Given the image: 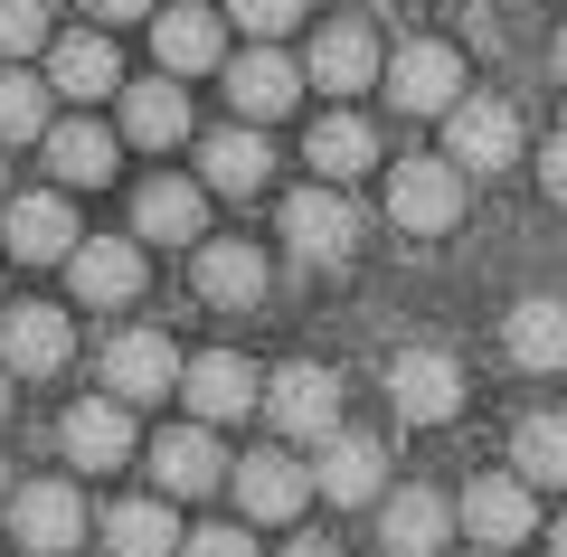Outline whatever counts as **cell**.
<instances>
[{
    "label": "cell",
    "instance_id": "4fadbf2b",
    "mask_svg": "<svg viewBox=\"0 0 567 557\" xmlns=\"http://www.w3.org/2000/svg\"><path fill=\"white\" fill-rule=\"evenodd\" d=\"M227 473H237V463L218 454V435H208V425H162V435H152V482H162L171 501H199V492H218Z\"/></svg>",
    "mask_w": 567,
    "mask_h": 557
},
{
    "label": "cell",
    "instance_id": "d590c367",
    "mask_svg": "<svg viewBox=\"0 0 567 557\" xmlns=\"http://www.w3.org/2000/svg\"><path fill=\"white\" fill-rule=\"evenodd\" d=\"M539 189H548V199L567 208V133H558V142H548V152H539Z\"/></svg>",
    "mask_w": 567,
    "mask_h": 557
},
{
    "label": "cell",
    "instance_id": "d4e9b609",
    "mask_svg": "<svg viewBox=\"0 0 567 557\" xmlns=\"http://www.w3.org/2000/svg\"><path fill=\"white\" fill-rule=\"evenodd\" d=\"M66 283H76V302H133L142 293V246L133 237H85L66 256Z\"/></svg>",
    "mask_w": 567,
    "mask_h": 557
},
{
    "label": "cell",
    "instance_id": "cb8c5ba5",
    "mask_svg": "<svg viewBox=\"0 0 567 557\" xmlns=\"http://www.w3.org/2000/svg\"><path fill=\"white\" fill-rule=\"evenodd\" d=\"M48 85H58V95H76V104L123 95V58H114V39H104V29H76V39H58V48H48Z\"/></svg>",
    "mask_w": 567,
    "mask_h": 557
},
{
    "label": "cell",
    "instance_id": "603a6c76",
    "mask_svg": "<svg viewBox=\"0 0 567 557\" xmlns=\"http://www.w3.org/2000/svg\"><path fill=\"white\" fill-rule=\"evenodd\" d=\"M123 142H133V152H171V142H189V95H181V76L123 85Z\"/></svg>",
    "mask_w": 567,
    "mask_h": 557
},
{
    "label": "cell",
    "instance_id": "ac0fdd59",
    "mask_svg": "<svg viewBox=\"0 0 567 557\" xmlns=\"http://www.w3.org/2000/svg\"><path fill=\"white\" fill-rule=\"evenodd\" d=\"M152 58H162V76H208V66H227V20L181 0V10L152 20Z\"/></svg>",
    "mask_w": 567,
    "mask_h": 557
},
{
    "label": "cell",
    "instance_id": "9c48e42d",
    "mask_svg": "<svg viewBox=\"0 0 567 557\" xmlns=\"http://www.w3.org/2000/svg\"><path fill=\"white\" fill-rule=\"evenodd\" d=\"M181 369H189V359L171 350L162 331H114V340H104V398H123V406L171 398V388H181Z\"/></svg>",
    "mask_w": 567,
    "mask_h": 557
},
{
    "label": "cell",
    "instance_id": "7c38bea8",
    "mask_svg": "<svg viewBox=\"0 0 567 557\" xmlns=\"http://www.w3.org/2000/svg\"><path fill=\"white\" fill-rule=\"evenodd\" d=\"M0 237H10V256H20V265H66V256H76V208H66L58 199V189H29V199H10V208H0Z\"/></svg>",
    "mask_w": 567,
    "mask_h": 557
},
{
    "label": "cell",
    "instance_id": "d6986e66",
    "mask_svg": "<svg viewBox=\"0 0 567 557\" xmlns=\"http://www.w3.org/2000/svg\"><path fill=\"white\" fill-rule=\"evenodd\" d=\"M454 501L445 492H425V482H406V492H388L379 501V538H388V557H435L454 538Z\"/></svg>",
    "mask_w": 567,
    "mask_h": 557
},
{
    "label": "cell",
    "instance_id": "30bf717a",
    "mask_svg": "<svg viewBox=\"0 0 567 557\" xmlns=\"http://www.w3.org/2000/svg\"><path fill=\"white\" fill-rule=\"evenodd\" d=\"M303 76L322 85V95H369V85H388V48H379V29H369V20H331L322 39H312Z\"/></svg>",
    "mask_w": 567,
    "mask_h": 557
},
{
    "label": "cell",
    "instance_id": "9a60e30c",
    "mask_svg": "<svg viewBox=\"0 0 567 557\" xmlns=\"http://www.w3.org/2000/svg\"><path fill=\"white\" fill-rule=\"evenodd\" d=\"M464 529H473V548H502V557H511L529 529H539L529 482H520V473H483V482L464 492Z\"/></svg>",
    "mask_w": 567,
    "mask_h": 557
},
{
    "label": "cell",
    "instance_id": "f35d334b",
    "mask_svg": "<svg viewBox=\"0 0 567 557\" xmlns=\"http://www.w3.org/2000/svg\"><path fill=\"white\" fill-rule=\"evenodd\" d=\"M548 538H558V557H567V510H558V529H548Z\"/></svg>",
    "mask_w": 567,
    "mask_h": 557
},
{
    "label": "cell",
    "instance_id": "ffe728a7",
    "mask_svg": "<svg viewBox=\"0 0 567 557\" xmlns=\"http://www.w3.org/2000/svg\"><path fill=\"white\" fill-rule=\"evenodd\" d=\"M227 482H237V510L265 519V529H275V519H293V510L312 501V463H293V454H246Z\"/></svg>",
    "mask_w": 567,
    "mask_h": 557
},
{
    "label": "cell",
    "instance_id": "4316f807",
    "mask_svg": "<svg viewBox=\"0 0 567 557\" xmlns=\"http://www.w3.org/2000/svg\"><path fill=\"white\" fill-rule=\"evenodd\" d=\"M199 171H208V189H227V199H256L265 171H275V152H265L256 123H227V133L199 142Z\"/></svg>",
    "mask_w": 567,
    "mask_h": 557
},
{
    "label": "cell",
    "instance_id": "60d3db41",
    "mask_svg": "<svg viewBox=\"0 0 567 557\" xmlns=\"http://www.w3.org/2000/svg\"><path fill=\"white\" fill-rule=\"evenodd\" d=\"M558 85H567V39H558Z\"/></svg>",
    "mask_w": 567,
    "mask_h": 557
},
{
    "label": "cell",
    "instance_id": "4dcf8cb0",
    "mask_svg": "<svg viewBox=\"0 0 567 557\" xmlns=\"http://www.w3.org/2000/svg\"><path fill=\"white\" fill-rule=\"evenodd\" d=\"M48 95H58L48 76L0 66V142H48V133H58V123H48Z\"/></svg>",
    "mask_w": 567,
    "mask_h": 557
},
{
    "label": "cell",
    "instance_id": "484cf974",
    "mask_svg": "<svg viewBox=\"0 0 567 557\" xmlns=\"http://www.w3.org/2000/svg\"><path fill=\"white\" fill-rule=\"evenodd\" d=\"M502 350L520 359V369H567V302L558 293H529V302H511V321H502Z\"/></svg>",
    "mask_w": 567,
    "mask_h": 557
},
{
    "label": "cell",
    "instance_id": "8992f818",
    "mask_svg": "<svg viewBox=\"0 0 567 557\" xmlns=\"http://www.w3.org/2000/svg\"><path fill=\"white\" fill-rule=\"evenodd\" d=\"M388 406H398L406 425H454L464 416V369H454L445 350H398L388 359Z\"/></svg>",
    "mask_w": 567,
    "mask_h": 557
},
{
    "label": "cell",
    "instance_id": "ba28073f",
    "mask_svg": "<svg viewBox=\"0 0 567 557\" xmlns=\"http://www.w3.org/2000/svg\"><path fill=\"white\" fill-rule=\"evenodd\" d=\"M388 95H398V114H454V104H464V48L406 39L398 58H388Z\"/></svg>",
    "mask_w": 567,
    "mask_h": 557
},
{
    "label": "cell",
    "instance_id": "8fae6325",
    "mask_svg": "<svg viewBox=\"0 0 567 557\" xmlns=\"http://www.w3.org/2000/svg\"><path fill=\"white\" fill-rule=\"evenodd\" d=\"M181 398H189V425H227V416H246V406H265V379L237 350H199L181 369Z\"/></svg>",
    "mask_w": 567,
    "mask_h": 557
},
{
    "label": "cell",
    "instance_id": "7a4b0ae2",
    "mask_svg": "<svg viewBox=\"0 0 567 557\" xmlns=\"http://www.w3.org/2000/svg\"><path fill=\"white\" fill-rule=\"evenodd\" d=\"M265 416H275V435H293V444H331L341 435V379H331L322 359H293V369L265 379Z\"/></svg>",
    "mask_w": 567,
    "mask_h": 557
},
{
    "label": "cell",
    "instance_id": "7402d4cb",
    "mask_svg": "<svg viewBox=\"0 0 567 557\" xmlns=\"http://www.w3.org/2000/svg\"><path fill=\"white\" fill-rule=\"evenodd\" d=\"M199 227H208L199 179H142V199H133V237L142 246H199Z\"/></svg>",
    "mask_w": 567,
    "mask_h": 557
},
{
    "label": "cell",
    "instance_id": "74e56055",
    "mask_svg": "<svg viewBox=\"0 0 567 557\" xmlns=\"http://www.w3.org/2000/svg\"><path fill=\"white\" fill-rule=\"evenodd\" d=\"M284 557H341V548H331V538H293Z\"/></svg>",
    "mask_w": 567,
    "mask_h": 557
},
{
    "label": "cell",
    "instance_id": "836d02e7",
    "mask_svg": "<svg viewBox=\"0 0 567 557\" xmlns=\"http://www.w3.org/2000/svg\"><path fill=\"white\" fill-rule=\"evenodd\" d=\"M227 20H237V29H246V39H256V48H275L284 29L303 20V0H227Z\"/></svg>",
    "mask_w": 567,
    "mask_h": 557
},
{
    "label": "cell",
    "instance_id": "6da1fadb",
    "mask_svg": "<svg viewBox=\"0 0 567 557\" xmlns=\"http://www.w3.org/2000/svg\"><path fill=\"white\" fill-rule=\"evenodd\" d=\"M388 218H398L406 237H445V227H464V171L435 161V152L398 161V171H388Z\"/></svg>",
    "mask_w": 567,
    "mask_h": 557
},
{
    "label": "cell",
    "instance_id": "44dd1931",
    "mask_svg": "<svg viewBox=\"0 0 567 557\" xmlns=\"http://www.w3.org/2000/svg\"><path fill=\"white\" fill-rule=\"evenodd\" d=\"M312 492L341 501V510H360V501H388V454L379 435H331L322 463H312Z\"/></svg>",
    "mask_w": 567,
    "mask_h": 557
},
{
    "label": "cell",
    "instance_id": "f1b7e54d",
    "mask_svg": "<svg viewBox=\"0 0 567 557\" xmlns=\"http://www.w3.org/2000/svg\"><path fill=\"white\" fill-rule=\"evenodd\" d=\"M303 161L322 171V189H341V179H360L369 161H379V133H369L360 114H322V123H312V142H303Z\"/></svg>",
    "mask_w": 567,
    "mask_h": 557
},
{
    "label": "cell",
    "instance_id": "52a82bcc",
    "mask_svg": "<svg viewBox=\"0 0 567 557\" xmlns=\"http://www.w3.org/2000/svg\"><path fill=\"white\" fill-rule=\"evenodd\" d=\"M445 161L454 171H511V161H520V114H511L502 95H464L445 114Z\"/></svg>",
    "mask_w": 567,
    "mask_h": 557
},
{
    "label": "cell",
    "instance_id": "7bdbcfd3",
    "mask_svg": "<svg viewBox=\"0 0 567 557\" xmlns=\"http://www.w3.org/2000/svg\"><path fill=\"white\" fill-rule=\"evenodd\" d=\"M0 208H10V171H0Z\"/></svg>",
    "mask_w": 567,
    "mask_h": 557
},
{
    "label": "cell",
    "instance_id": "f546056e",
    "mask_svg": "<svg viewBox=\"0 0 567 557\" xmlns=\"http://www.w3.org/2000/svg\"><path fill=\"white\" fill-rule=\"evenodd\" d=\"M104 548L114 557H181L189 538L171 529V501H114L104 510Z\"/></svg>",
    "mask_w": 567,
    "mask_h": 557
},
{
    "label": "cell",
    "instance_id": "5b68a950",
    "mask_svg": "<svg viewBox=\"0 0 567 557\" xmlns=\"http://www.w3.org/2000/svg\"><path fill=\"white\" fill-rule=\"evenodd\" d=\"M10 538H20L29 557L85 548V492L76 482H20V492H10Z\"/></svg>",
    "mask_w": 567,
    "mask_h": 557
},
{
    "label": "cell",
    "instance_id": "1f68e13d",
    "mask_svg": "<svg viewBox=\"0 0 567 557\" xmlns=\"http://www.w3.org/2000/svg\"><path fill=\"white\" fill-rule=\"evenodd\" d=\"M511 473L520 482H567V416H520L511 425Z\"/></svg>",
    "mask_w": 567,
    "mask_h": 557
},
{
    "label": "cell",
    "instance_id": "ee69618b",
    "mask_svg": "<svg viewBox=\"0 0 567 557\" xmlns=\"http://www.w3.org/2000/svg\"><path fill=\"white\" fill-rule=\"evenodd\" d=\"M473 557H502V548H473Z\"/></svg>",
    "mask_w": 567,
    "mask_h": 557
},
{
    "label": "cell",
    "instance_id": "b9f144b4",
    "mask_svg": "<svg viewBox=\"0 0 567 557\" xmlns=\"http://www.w3.org/2000/svg\"><path fill=\"white\" fill-rule=\"evenodd\" d=\"M0 501H10V463H0Z\"/></svg>",
    "mask_w": 567,
    "mask_h": 557
},
{
    "label": "cell",
    "instance_id": "277c9868",
    "mask_svg": "<svg viewBox=\"0 0 567 557\" xmlns=\"http://www.w3.org/2000/svg\"><path fill=\"white\" fill-rule=\"evenodd\" d=\"M66 359H76V321L58 302H10L0 312V369L10 379H58Z\"/></svg>",
    "mask_w": 567,
    "mask_h": 557
},
{
    "label": "cell",
    "instance_id": "e0dca14e",
    "mask_svg": "<svg viewBox=\"0 0 567 557\" xmlns=\"http://www.w3.org/2000/svg\"><path fill=\"white\" fill-rule=\"evenodd\" d=\"M293 95H303V66L284 58V48H246V58H227V104H237V123L293 114Z\"/></svg>",
    "mask_w": 567,
    "mask_h": 557
},
{
    "label": "cell",
    "instance_id": "3957f363",
    "mask_svg": "<svg viewBox=\"0 0 567 557\" xmlns=\"http://www.w3.org/2000/svg\"><path fill=\"white\" fill-rule=\"evenodd\" d=\"M284 246H293L303 265H350V256H360V208L312 179V189L284 199Z\"/></svg>",
    "mask_w": 567,
    "mask_h": 557
},
{
    "label": "cell",
    "instance_id": "d6a6232c",
    "mask_svg": "<svg viewBox=\"0 0 567 557\" xmlns=\"http://www.w3.org/2000/svg\"><path fill=\"white\" fill-rule=\"evenodd\" d=\"M39 48H58L48 39V0H0V66L39 58Z\"/></svg>",
    "mask_w": 567,
    "mask_h": 557
},
{
    "label": "cell",
    "instance_id": "ab89813d",
    "mask_svg": "<svg viewBox=\"0 0 567 557\" xmlns=\"http://www.w3.org/2000/svg\"><path fill=\"white\" fill-rule=\"evenodd\" d=\"M0 416H10V369H0Z\"/></svg>",
    "mask_w": 567,
    "mask_h": 557
},
{
    "label": "cell",
    "instance_id": "e575fe53",
    "mask_svg": "<svg viewBox=\"0 0 567 557\" xmlns=\"http://www.w3.org/2000/svg\"><path fill=\"white\" fill-rule=\"evenodd\" d=\"M181 557H256V538H246V529H189Z\"/></svg>",
    "mask_w": 567,
    "mask_h": 557
},
{
    "label": "cell",
    "instance_id": "2e32d148",
    "mask_svg": "<svg viewBox=\"0 0 567 557\" xmlns=\"http://www.w3.org/2000/svg\"><path fill=\"white\" fill-rule=\"evenodd\" d=\"M189 283H199V302H218V312H256L275 275H265V246H246V237H208L199 265H189Z\"/></svg>",
    "mask_w": 567,
    "mask_h": 557
},
{
    "label": "cell",
    "instance_id": "5bb4252c",
    "mask_svg": "<svg viewBox=\"0 0 567 557\" xmlns=\"http://www.w3.org/2000/svg\"><path fill=\"white\" fill-rule=\"evenodd\" d=\"M58 444H66L76 473H114V463H133V406L123 398H76L66 425H58Z\"/></svg>",
    "mask_w": 567,
    "mask_h": 557
},
{
    "label": "cell",
    "instance_id": "8d00e7d4",
    "mask_svg": "<svg viewBox=\"0 0 567 557\" xmlns=\"http://www.w3.org/2000/svg\"><path fill=\"white\" fill-rule=\"evenodd\" d=\"M85 20H152V0H76Z\"/></svg>",
    "mask_w": 567,
    "mask_h": 557
},
{
    "label": "cell",
    "instance_id": "83f0119b",
    "mask_svg": "<svg viewBox=\"0 0 567 557\" xmlns=\"http://www.w3.org/2000/svg\"><path fill=\"white\" fill-rule=\"evenodd\" d=\"M114 161H123V142L104 133V123H58V133H48V171L66 179V189H95V179H114Z\"/></svg>",
    "mask_w": 567,
    "mask_h": 557
}]
</instances>
